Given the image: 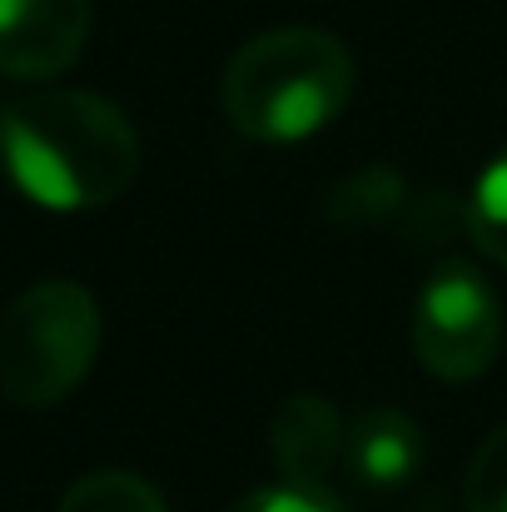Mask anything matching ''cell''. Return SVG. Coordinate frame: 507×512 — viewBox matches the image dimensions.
Wrapping results in <instances>:
<instances>
[{"instance_id": "1", "label": "cell", "mask_w": 507, "mask_h": 512, "mask_svg": "<svg viewBox=\"0 0 507 512\" xmlns=\"http://www.w3.org/2000/svg\"><path fill=\"white\" fill-rule=\"evenodd\" d=\"M0 160L25 199L80 214L135 184L140 135L120 105L90 90H40L0 115Z\"/></svg>"}, {"instance_id": "2", "label": "cell", "mask_w": 507, "mask_h": 512, "mask_svg": "<svg viewBox=\"0 0 507 512\" xmlns=\"http://www.w3.org/2000/svg\"><path fill=\"white\" fill-rule=\"evenodd\" d=\"M353 95V55L348 45L314 30L284 25L254 35L224 65L219 105L229 125L264 145H294L334 125L338 110Z\"/></svg>"}, {"instance_id": "3", "label": "cell", "mask_w": 507, "mask_h": 512, "mask_svg": "<svg viewBox=\"0 0 507 512\" xmlns=\"http://www.w3.org/2000/svg\"><path fill=\"white\" fill-rule=\"evenodd\" d=\"M100 304L85 284L45 279L25 289L0 319V393L20 408L70 398L100 353Z\"/></svg>"}, {"instance_id": "4", "label": "cell", "mask_w": 507, "mask_h": 512, "mask_svg": "<svg viewBox=\"0 0 507 512\" xmlns=\"http://www.w3.org/2000/svg\"><path fill=\"white\" fill-rule=\"evenodd\" d=\"M503 348V304L468 264H443L413 304V353L443 383H468Z\"/></svg>"}, {"instance_id": "5", "label": "cell", "mask_w": 507, "mask_h": 512, "mask_svg": "<svg viewBox=\"0 0 507 512\" xmlns=\"http://www.w3.org/2000/svg\"><path fill=\"white\" fill-rule=\"evenodd\" d=\"M90 40V0H0V70L50 80L80 60Z\"/></svg>"}, {"instance_id": "6", "label": "cell", "mask_w": 507, "mask_h": 512, "mask_svg": "<svg viewBox=\"0 0 507 512\" xmlns=\"http://www.w3.org/2000/svg\"><path fill=\"white\" fill-rule=\"evenodd\" d=\"M343 423L319 393H289L269 418V458L279 483H324L343 458Z\"/></svg>"}, {"instance_id": "7", "label": "cell", "mask_w": 507, "mask_h": 512, "mask_svg": "<svg viewBox=\"0 0 507 512\" xmlns=\"http://www.w3.org/2000/svg\"><path fill=\"white\" fill-rule=\"evenodd\" d=\"M423 458H428V438L398 408H368V413H358L353 428H348V438H343V463H348V473L368 493L403 488L423 468Z\"/></svg>"}, {"instance_id": "8", "label": "cell", "mask_w": 507, "mask_h": 512, "mask_svg": "<svg viewBox=\"0 0 507 512\" xmlns=\"http://www.w3.org/2000/svg\"><path fill=\"white\" fill-rule=\"evenodd\" d=\"M408 179L388 165H368V170L338 179L324 199V214L338 229H388L403 209H408Z\"/></svg>"}, {"instance_id": "9", "label": "cell", "mask_w": 507, "mask_h": 512, "mask_svg": "<svg viewBox=\"0 0 507 512\" xmlns=\"http://www.w3.org/2000/svg\"><path fill=\"white\" fill-rule=\"evenodd\" d=\"M55 512H169V508L160 498V488L145 483L140 473L100 468V473H85L80 483H70Z\"/></svg>"}, {"instance_id": "10", "label": "cell", "mask_w": 507, "mask_h": 512, "mask_svg": "<svg viewBox=\"0 0 507 512\" xmlns=\"http://www.w3.org/2000/svg\"><path fill=\"white\" fill-rule=\"evenodd\" d=\"M463 224L473 234V244L507 269V145L483 165V174L473 179V194L463 204Z\"/></svg>"}, {"instance_id": "11", "label": "cell", "mask_w": 507, "mask_h": 512, "mask_svg": "<svg viewBox=\"0 0 507 512\" xmlns=\"http://www.w3.org/2000/svg\"><path fill=\"white\" fill-rule=\"evenodd\" d=\"M463 503L468 512H507V423L478 443V453L468 463Z\"/></svg>"}, {"instance_id": "12", "label": "cell", "mask_w": 507, "mask_h": 512, "mask_svg": "<svg viewBox=\"0 0 507 512\" xmlns=\"http://www.w3.org/2000/svg\"><path fill=\"white\" fill-rule=\"evenodd\" d=\"M229 512H348L324 483H274L249 498H239Z\"/></svg>"}, {"instance_id": "13", "label": "cell", "mask_w": 507, "mask_h": 512, "mask_svg": "<svg viewBox=\"0 0 507 512\" xmlns=\"http://www.w3.org/2000/svg\"><path fill=\"white\" fill-rule=\"evenodd\" d=\"M413 512H443V498L433 493V498H423V503H418V508H413Z\"/></svg>"}]
</instances>
